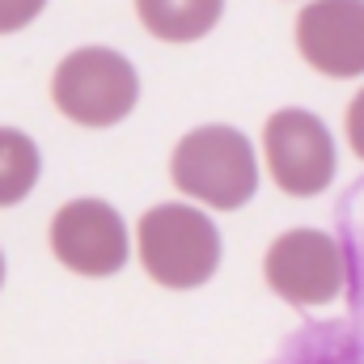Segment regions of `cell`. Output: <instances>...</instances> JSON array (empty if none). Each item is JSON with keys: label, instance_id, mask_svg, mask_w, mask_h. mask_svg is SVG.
I'll use <instances>...</instances> for the list:
<instances>
[{"label": "cell", "instance_id": "obj_10", "mask_svg": "<svg viewBox=\"0 0 364 364\" xmlns=\"http://www.w3.org/2000/svg\"><path fill=\"white\" fill-rule=\"evenodd\" d=\"M47 0H0V34H13L21 26H30L43 13Z\"/></svg>", "mask_w": 364, "mask_h": 364}, {"label": "cell", "instance_id": "obj_2", "mask_svg": "<svg viewBox=\"0 0 364 364\" xmlns=\"http://www.w3.org/2000/svg\"><path fill=\"white\" fill-rule=\"evenodd\" d=\"M140 263L161 288H199L220 267V233L199 208L157 203L140 216Z\"/></svg>", "mask_w": 364, "mask_h": 364}, {"label": "cell", "instance_id": "obj_9", "mask_svg": "<svg viewBox=\"0 0 364 364\" xmlns=\"http://www.w3.org/2000/svg\"><path fill=\"white\" fill-rule=\"evenodd\" d=\"M38 170H43L38 144L17 127H0V208L21 203L34 191Z\"/></svg>", "mask_w": 364, "mask_h": 364}, {"label": "cell", "instance_id": "obj_7", "mask_svg": "<svg viewBox=\"0 0 364 364\" xmlns=\"http://www.w3.org/2000/svg\"><path fill=\"white\" fill-rule=\"evenodd\" d=\"M296 51L322 77H364V0H309L296 13Z\"/></svg>", "mask_w": 364, "mask_h": 364}, {"label": "cell", "instance_id": "obj_3", "mask_svg": "<svg viewBox=\"0 0 364 364\" xmlns=\"http://www.w3.org/2000/svg\"><path fill=\"white\" fill-rule=\"evenodd\" d=\"M51 97L64 119L81 127H110L136 110L140 77L127 55L110 47H81L60 60L51 77Z\"/></svg>", "mask_w": 364, "mask_h": 364}, {"label": "cell", "instance_id": "obj_8", "mask_svg": "<svg viewBox=\"0 0 364 364\" xmlns=\"http://www.w3.org/2000/svg\"><path fill=\"white\" fill-rule=\"evenodd\" d=\"M144 30L161 43H195L216 30L225 0H136Z\"/></svg>", "mask_w": 364, "mask_h": 364}, {"label": "cell", "instance_id": "obj_4", "mask_svg": "<svg viewBox=\"0 0 364 364\" xmlns=\"http://www.w3.org/2000/svg\"><path fill=\"white\" fill-rule=\"evenodd\" d=\"M263 275L275 288V296H284L296 309H314V305H331L343 292L348 263H343V250L331 233L288 229L267 246Z\"/></svg>", "mask_w": 364, "mask_h": 364}, {"label": "cell", "instance_id": "obj_12", "mask_svg": "<svg viewBox=\"0 0 364 364\" xmlns=\"http://www.w3.org/2000/svg\"><path fill=\"white\" fill-rule=\"evenodd\" d=\"M0 284H4V255H0Z\"/></svg>", "mask_w": 364, "mask_h": 364}, {"label": "cell", "instance_id": "obj_11", "mask_svg": "<svg viewBox=\"0 0 364 364\" xmlns=\"http://www.w3.org/2000/svg\"><path fill=\"white\" fill-rule=\"evenodd\" d=\"M343 127H348V144H352V153H356V157H364V90L352 97Z\"/></svg>", "mask_w": 364, "mask_h": 364}, {"label": "cell", "instance_id": "obj_1", "mask_svg": "<svg viewBox=\"0 0 364 364\" xmlns=\"http://www.w3.org/2000/svg\"><path fill=\"white\" fill-rule=\"evenodd\" d=\"M170 178L182 195H191L208 208L237 212L259 191V166H255L250 140L237 127L208 123V127L186 132L174 144Z\"/></svg>", "mask_w": 364, "mask_h": 364}, {"label": "cell", "instance_id": "obj_5", "mask_svg": "<svg viewBox=\"0 0 364 364\" xmlns=\"http://www.w3.org/2000/svg\"><path fill=\"white\" fill-rule=\"evenodd\" d=\"M263 153H267L275 186L284 195L309 199L335 182V140H331L326 123L301 106H284L267 119Z\"/></svg>", "mask_w": 364, "mask_h": 364}, {"label": "cell", "instance_id": "obj_6", "mask_svg": "<svg viewBox=\"0 0 364 364\" xmlns=\"http://www.w3.org/2000/svg\"><path fill=\"white\" fill-rule=\"evenodd\" d=\"M51 250L68 272L106 279L127 263V225L106 199H73L51 216Z\"/></svg>", "mask_w": 364, "mask_h": 364}]
</instances>
